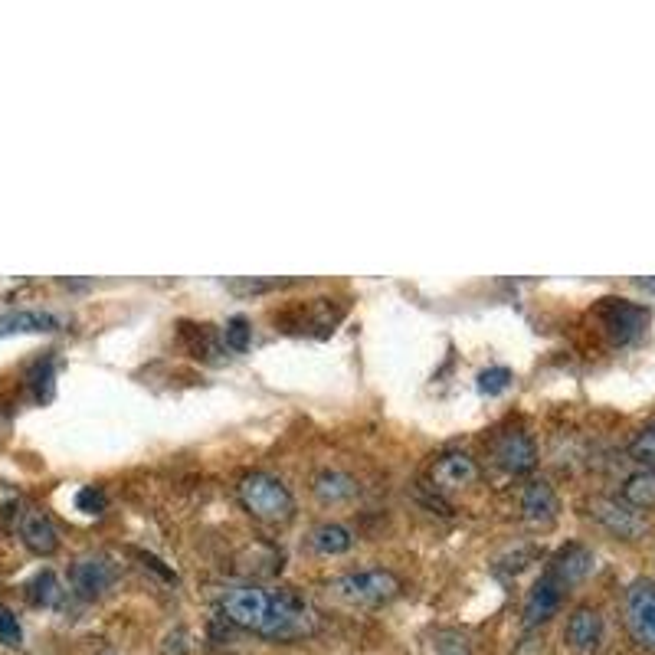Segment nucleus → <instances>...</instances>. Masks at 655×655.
I'll use <instances>...</instances> for the list:
<instances>
[{
  "instance_id": "1",
  "label": "nucleus",
  "mask_w": 655,
  "mask_h": 655,
  "mask_svg": "<svg viewBox=\"0 0 655 655\" xmlns=\"http://www.w3.org/2000/svg\"><path fill=\"white\" fill-rule=\"evenodd\" d=\"M220 606L230 623L249 629L262 639H299L312 633L315 613L299 593L292 590H262L256 583H236L226 587Z\"/></svg>"
},
{
  "instance_id": "2",
  "label": "nucleus",
  "mask_w": 655,
  "mask_h": 655,
  "mask_svg": "<svg viewBox=\"0 0 655 655\" xmlns=\"http://www.w3.org/2000/svg\"><path fill=\"white\" fill-rule=\"evenodd\" d=\"M240 502L253 518L266 524H282L295 515V498L289 492V485L276 479L272 472H249L236 485Z\"/></svg>"
},
{
  "instance_id": "3",
  "label": "nucleus",
  "mask_w": 655,
  "mask_h": 655,
  "mask_svg": "<svg viewBox=\"0 0 655 655\" xmlns=\"http://www.w3.org/2000/svg\"><path fill=\"white\" fill-rule=\"evenodd\" d=\"M335 597L351 603V606H380L390 603L400 593V577L393 570L384 567H364V570H351V574L338 577L331 583Z\"/></svg>"
},
{
  "instance_id": "4",
  "label": "nucleus",
  "mask_w": 655,
  "mask_h": 655,
  "mask_svg": "<svg viewBox=\"0 0 655 655\" xmlns=\"http://www.w3.org/2000/svg\"><path fill=\"white\" fill-rule=\"evenodd\" d=\"M593 315H597L600 328L606 331V338H610L613 344H619V348L636 344L642 335H646L649 318H652L646 305L619 299V295H606V299H600L597 308H593Z\"/></svg>"
},
{
  "instance_id": "5",
  "label": "nucleus",
  "mask_w": 655,
  "mask_h": 655,
  "mask_svg": "<svg viewBox=\"0 0 655 655\" xmlns=\"http://www.w3.org/2000/svg\"><path fill=\"white\" fill-rule=\"evenodd\" d=\"M626 629L642 649L655 652V580H636L626 590Z\"/></svg>"
},
{
  "instance_id": "6",
  "label": "nucleus",
  "mask_w": 655,
  "mask_h": 655,
  "mask_svg": "<svg viewBox=\"0 0 655 655\" xmlns=\"http://www.w3.org/2000/svg\"><path fill=\"white\" fill-rule=\"evenodd\" d=\"M590 518L619 541H639L649 531V518L639 508L626 505L623 498H593Z\"/></svg>"
},
{
  "instance_id": "7",
  "label": "nucleus",
  "mask_w": 655,
  "mask_h": 655,
  "mask_svg": "<svg viewBox=\"0 0 655 655\" xmlns=\"http://www.w3.org/2000/svg\"><path fill=\"white\" fill-rule=\"evenodd\" d=\"M115 587V564L102 554H86L76 557L69 567V590L79 600H99Z\"/></svg>"
},
{
  "instance_id": "8",
  "label": "nucleus",
  "mask_w": 655,
  "mask_h": 655,
  "mask_svg": "<svg viewBox=\"0 0 655 655\" xmlns=\"http://www.w3.org/2000/svg\"><path fill=\"white\" fill-rule=\"evenodd\" d=\"M492 456L495 462L511 475H528L538 466V446L524 430H508L492 443Z\"/></svg>"
},
{
  "instance_id": "9",
  "label": "nucleus",
  "mask_w": 655,
  "mask_h": 655,
  "mask_svg": "<svg viewBox=\"0 0 655 655\" xmlns=\"http://www.w3.org/2000/svg\"><path fill=\"white\" fill-rule=\"evenodd\" d=\"M561 603H564V587L551 574H541L534 580V587L528 590V597H524V610H521L524 626L534 629V626L547 623L551 616H557Z\"/></svg>"
},
{
  "instance_id": "10",
  "label": "nucleus",
  "mask_w": 655,
  "mask_h": 655,
  "mask_svg": "<svg viewBox=\"0 0 655 655\" xmlns=\"http://www.w3.org/2000/svg\"><path fill=\"white\" fill-rule=\"evenodd\" d=\"M564 639L577 655H593L603 646V619H600V613L593 610V606H577V610L570 613V619H567Z\"/></svg>"
},
{
  "instance_id": "11",
  "label": "nucleus",
  "mask_w": 655,
  "mask_h": 655,
  "mask_svg": "<svg viewBox=\"0 0 655 655\" xmlns=\"http://www.w3.org/2000/svg\"><path fill=\"white\" fill-rule=\"evenodd\" d=\"M479 479V466L469 452H443L433 462V485L439 492H462Z\"/></svg>"
},
{
  "instance_id": "12",
  "label": "nucleus",
  "mask_w": 655,
  "mask_h": 655,
  "mask_svg": "<svg viewBox=\"0 0 655 655\" xmlns=\"http://www.w3.org/2000/svg\"><path fill=\"white\" fill-rule=\"evenodd\" d=\"M521 511H524V521L534 524V528H547V524H554L557 515H561V498H557L551 482L538 479L524 488Z\"/></svg>"
},
{
  "instance_id": "13",
  "label": "nucleus",
  "mask_w": 655,
  "mask_h": 655,
  "mask_svg": "<svg viewBox=\"0 0 655 655\" xmlns=\"http://www.w3.org/2000/svg\"><path fill=\"white\" fill-rule=\"evenodd\" d=\"M63 328V318L46 308H20V312L0 315V338L14 335H50V331Z\"/></svg>"
},
{
  "instance_id": "14",
  "label": "nucleus",
  "mask_w": 655,
  "mask_h": 655,
  "mask_svg": "<svg viewBox=\"0 0 655 655\" xmlns=\"http://www.w3.org/2000/svg\"><path fill=\"white\" fill-rule=\"evenodd\" d=\"M593 570V551L583 544H564L561 551L551 557V567H547V574H551L561 587H574V583L587 580Z\"/></svg>"
},
{
  "instance_id": "15",
  "label": "nucleus",
  "mask_w": 655,
  "mask_h": 655,
  "mask_svg": "<svg viewBox=\"0 0 655 655\" xmlns=\"http://www.w3.org/2000/svg\"><path fill=\"white\" fill-rule=\"evenodd\" d=\"M17 528H20V541L27 544V551H33L37 557H50L59 551V531L43 511H37V508L23 511Z\"/></svg>"
},
{
  "instance_id": "16",
  "label": "nucleus",
  "mask_w": 655,
  "mask_h": 655,
  "mask_svg": "<svg viewBox=\"0 0 655 655\" xmlns=\"http://www.w3.org/2000/svg\"><path fill=\"white\" fill-rule=\"evenodd\" d=\"M312 492L321 505H341V502H351L354 492H357V482L351 479L348 472H338V469H325L315 475V485Z\"/></svg>"
},
{
  "instance_id": "17",
  "label": "nucleus",
  "mask_w": 655,
  "mask_h": 655,
  "mask_svg": "<svg viewBox=\"0 0 655 655\" xmlns=\"http://www.w3.org/2000/svg\"><path fill=\"white\" fill-rule=\"evenodd\" d=\"M308 544H312L315 554L338 557V554H348L354 547V534H351V528H344V524H338V521H325V524H318V528H312Z\"/></svg>"
},
{
  "instance_id": "18",
  "label": "nucleus",
  "mask_w": 655,
  "mask_h": 655,
  "mask_svg": "<svg viewBox=\"0 0 655 655\" xmlns=\"http://www.w3.org/2000/svg\"><path fill=\"white\" fill-rule=\"evenodd\" d=\"M626 505H633L639 511L655 508V469H639L623 482V492H619Z\"/></svg>"
},
{
  "instance_id": "19",
  "label": "nucleus",
  "mask_w": 655,
  "mask_h": 655,
  "mask_svg": "<svg viewBox=\"0 0 655 655\" xmlns=\"http://www.w3.org/2000/svg\"><path fill=\"white\" fill-rule=\"evenodd\" d=\"M27 597L33 606H56L59 603L63 590H59V580H56L53 570H40V574L27 583Z\"/></svg>"
},
{
  "instance_id": "20",
  "label": "nucleus",
  "mask_w": 655,
  "mask_h": 655,
  "mask_svg": "<svg viewBox=\"0 0 655 655\" xmlns=\"http://www.w3.org/2000/svg\"><path fill=\"white\" fill-rule=\"evenodd\" d=\"M626 452H629V459L639 462L642 469H655V423L642 426V430L629 439Z\"/></svg>"
},
{
  "instance_id": "21",
  "label": "nucleus",
  "mask_w": 655,
  "mask_h": 655,
  "mask_svg": "<svg viewBox=\"0 0 655 655\" xmlns=\"http://www.w3.org/2000/svg\"><path fill=\"white\" fill-rule=\"evenodd\" d=\"M249 341H253V325H249V318L246 315H233L230 321L223 325V344L230 351H246L249 348Z\"/></svg>"
},
{
  "instance_id": "22",
  "label": "nucleus",
  "mask_w": 655,
  "mask_h": 655,
  "mask_svg": "<svg viewBox=\"0 0 655 655\" xmlns=\"http://www.w3.org/2000/svg\"><path fill=\"white\" fill-rule=\"evenodd\" d=\"M511 387V371L508 367H488V371L479 374V393L485 397H498Z\"/></svg>"
},
{
  "instance_id": "23",
  "label": "nucleus",
  "mask_w": 655,
  "mask_h": 655,
  "mask_svg": "<svg viewBox=\"0 0 655 655\" xmlns=\"http://www.w3.org/2000/svg\"><path fill=\"white\" fill-rule=\"evenodd\" d=\"M0 642L10 649H17L20 642H23V629L17 623V616L7 610V606H0Z\"/></svg>"
},
{
  "instance_id": "24",
  "label": "nucleus",
  "mask_w": 655,
  "mask_h": 655,
  "mask_svg": "<svg viewBox=\"0 0 655 655\" xmlns=\"http://www.w3.org/2000/svg\"><path fill=\"white\" fill-rule=\"evenodd\" d=\"M76 508L86 511V515H102L105 492H102V488H95V485H86V488H82V492L76 495Z\"/></svg>"
},
{
  "instance_id": "25",
  "label": "nucleus",
  "mask_w": 655,
  "mask_h": 655,
  "mask_svg": "<svg viewBox=\"0 0 655 655\" xmlns=\"http://www.w3.org/2000/svg\"><path fill=\"white\" fill-rule=\"evenodd\" d=\"M33 393H37V400H50V393H53V364L50 361L40 364V371L33 374Z\"/></svg>"
},
{
  "instance_id": "26",
  "label": "nucleus",
  "mask_w": 655,
  "mask_h": 655,
  "mask_svg": "<svg viewBox=\"0 0 655 655\" xmlns=\"http://www.w3.org/2000/svg\"><path fill=\"white\" fill-rule=\"evenodd\" d=\"M639 289H646V292H655V279H636Z\"/></svg>"
},
{
  "instance_id": "27",
  "label": "nucleus",
  "mask_w": 655,
  "mask_h": 655,
  "mask_svg": "<svg viewBox=\"0 0 655 655\" xmlns=\"http://www.w3.org/2000/svg\"><path fill=\"white\" fill-rule=\"evenodd\" d=\"M105 655H115V652H105Z\"/></svg>"
}]
</instances>
